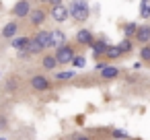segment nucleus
Wrapping results in <instances>:
<instances>
[{"instance_id":"f257e3e1","label":"nucleus","mask_w":150,"mask_h":140,"mask_svg":"<svg viewBox=\"0 0 150 140\" xmlns=\"http://www.w3.org/2000/svg\"><path fill=\"white\" fill-rule=\"evenodd\" d=\"M74 56H76L74 50H72L70 45H66V43H64V45H58V48H56V54H54V58H56L58 64H70Z\"/></svg>"},{"instance_id":"f03ea898","label":"nucleus","mask_w":150,"mask_h":140,"mask_svg":"<svg viewBox=\"0 0 150 140\" xmlns=\"http://www.w3.org/2000/svg\"><path fill=\"white\" fill-rule=\"evenodd\" d=\"M39 45H41V50H56V43L52 41V35H50V31H37V35L33 37Z\"/></svg>"},{"instance_id":"7ed1b4c3","label":"nucleus","mask_w":150,"mask_h":140,"mask_svg":"<svg viewBox=\"0 0 150 140\" xmlns=\"http://www.w3.org/2000/svg\"><path fill=\"white\" fill-rule=\"evenodd\" d=\"M31 89L33 91H47L50 87H52V80L47 78V76H41V74H35V76H31Z\"/></svg>"},{"instance_id":"20e7f679","label":"nucleus","mask_w":150,"mask_h":140,"mask_svg":"<svg viewBox=\"0 0 150 140\" xmlns=\"http://www.w3.org/2000/svg\"><path fill=\"white\" fill-rule=\"evenodd\" d=\"M29 13H31L29 0H19V2L13 6V15H15V17H27Z\"/></svg>"},{"instance_id":"39448f33","label":"nucleus","mask_w":150,"mask_h":140,"mask_svg":"<svg viewBox=\"0 0 150 140\" xmlns=\"http://www.w3.org/2000/svg\"><path fill=\"white\" fill-rule=\"evenodd\" d=\"M52 17H54L56 23H64L70 15H68V9H66V6L58 4V6H52Z\"/></svg>"},{"instance_id":"423d86ee","label":"nucleus","mask_w":150,"mask_h":140,"mask_svg":"<svg viewBox=\"0 0 150 140\" xmlns=\"http://www.w3.org/2000/svg\"><path fill=\"white\" fill-rule=\"evenodd\" d=\"M136 41H140L142 45H146V43H150V25H142V27H138V31H136Z\"/></svg>"},{"instance_id":"0eeeda50","label":"nucleus","mask_w":150,"mask_h":140,"mask_svg":"<svg viewBox=\"0 0 150 140\" xmlns=\"http://www.w3.org/2000/svg\"><path fill=\"white\" fill-rule=\"evenodd\" d=\"M99 72H101V78H105V80H113V78L119 76V68L117 66H109V64H105Z\"/></svg>"},{"instance_id":"6e6552de","label":"nucleus","mask_w":150,"mask_h":140,"mask_svg":"<svg viewBox=\"0 0 150 140\" xmlns=\"http://www.w3.org/2000/svg\"><path fill=\"white\" fill-rule=\"evenodd\" d=\"M68 15H70L74 21L82 23V21L88 19V6H86V9H72V11H68Z\"/></svg>"},{"instance_id":"1a4fd4ad","label":"nucleus","mask_w":150,"mask_h":140,"mask_svg":"<svg viewBox=\"0 0 150 140\" xmlns=\"http://www.w3.org/2000/svg\"><path fill=\"white\" fill-rule=\"evenodd\" d=\"M29 21H31V25L33 27H39V25H43V21H45V13L43 11H31L29 13Z\"/></svg>"},{"instance_id":"9d476101","label":"nucleus","mask_w":150,"mask_h":140,"mask_svg":"<svg viewBox=\"0 0 150 140\" xmlns=\"http://www.w3.org/2000/svg\"><path fill=\"white\" fill-rule=\"evenodd\" d=\"M76 41L82 43V45H91V43H93V33H91L88 29H80V31L76 33Z\"/></svg>"},{"instance_id":"9b49d317","label":"nucleus","mask_w":150,"mask_h":140,"mask_svg":"<svg viewBox=\"0 0 150 140\" xmlns=\"http://www.w3.org/2000/svg\"><path fill=\"white\" fill-rule=\"evenodd\" d=\"M17 31H19V25H17V21H11V23H6V25H4V29H2V35H4L6 39H13V37L17 35Z\"/></svg>"},{"instance_id":"f8f14e48","label":"nucleus","mask_w":150,"mask_h":140,"mask_svg":"<svg viewBox=\"0 0 150 140\" xmlns=\"http://www.w3.org/2000/svg\"><path fill=\"white\" fill-rule=\"evenodd\" d=\"M41 66H43L45 70H56V68H58V62H56L54 54H47V56H43V60H41Z\"/></svg>"},{"instance_id":"ddd939ff","label":"nucleus","mask_w":150,"mask_h":140,"mask_svg":"<svg viewBox=\"0 0 150 140\" xmlns=\"http://www.w3.org/2000/svg\"><path fill=\"white\" fill-rule=\"evenodd\" d=\"M50 35H52V41L56 43V48H58V45H64V41H66L64 31H50Z\"/></svg>"},{"instance_id":"4468645a","label":"nucleus","mask_w":150,"mask_h":140,"mask_svg":"<svg viewBox=\"0 0 150 140\" xmlns=\"http://www.w3.org/2000/svg\"><path fill=\"white\" fill-rule=\"evenodd\" d=\"M27 43H29V37H13V48L19 52H23L27 48Z\"/></svg>"},{"instance_id":"2eb2a0df","label":"nucleus","mask_w":150,"mask_h":140,"mask_svg":"<svg viewBox=\"0 0 150 140\" xmlns=\"http://www.w3.org/2000/svg\"><path fill=\"white\" fill-rule=\"evenodd\" d=\"M25 52H27L29 56H31V54H39V52H41V45L31 37V39H29V43H27V48H25Z\"/></svg>"},{"instance_id":"dca6fc26","label":"nucleus","mask_w":150,"mask_h":140,"mask_svg":"<svg viewBox=\"0 0 150 140\" xmlns=\"http://www.w3.org/2000/svg\"><path fill=\"white\" fill-rule=\"evenodd\" d=\"M140 17L150 19V0H142L140 2Z\"/></svg>"},{"instance_id":"f3484780","label":"nucleus","mask_w":150,"mask_h":140,"mask_svg":"<svg viewBox=\"0 0 150 140\" xmlns=\"http://www.w3.org/2000/svg\"><path fill=\"white\" fill-rule=\"evenodd\" d=\"M91 45H93V50H95V56H97V58H99V56H103V54H105V50H107V43H105L103 39H101V41H97V43L93 41Z\"/></svg>"},{"instance_id":"a211bd4d","label":"nucleus","mask_w":150,"mask_h":140,"mask_svg":"<svg viewBox=\"0 0 150 140\" xmlns=\"http://www.w3.org/2000/svg\"><path fill=\"white\" fill-rule=\"evenodd\" d=\"M103 56H107L109 60H115V58H119L121 56V52L117 50V45H107V50H105V54Z\"/></svg>"},{"instance_id":"6ab92c4d","label":"nucleus","mask_w":150,"mask_h":140,"mask_svg":"<svg viewBox=\"0 0 150 140\" xmlns=\"http://www.w3.org/2000/svg\"><path fill=\"white\" fill-rule=\"evenodd\" d=\"M136 31H138V25H136V23H127V25L123 27V33H125V39H129V37H134V35H136Z\"/></svg>"},{"instance_id":"aec40b11","label":"nucleus","mask_w":150,"mask_h":140,"mask_svg":"<svg viewBox=\"0 0 150 140\" xmlns=\"http://www.w3.org/2000/svg\"><path fill=\"white\" fill-rule=\"evenodd\" d=\"M74 78V70H64V72H56V80H72Z\"/></svg>"},{"instance_id":"412c9836","label":"nucleus","mask_w":150,"mask_h":140,"mask_svg":"<svg viewBox=\"0 0 150 140\" xmlns=\"http://www.w3.org/2000/svg\"><path fill=\"white\" fill-rule=\"evenodd\" d=\"M140 60L142 62H150V43H146V45L140 48Z\"/></svg>"},{"instance_id":"4be33fe9","label":"nucleus","mask_w":150,"mask_h":140,"mask_svg":"<svg viewBox=\"0 0 150 140\" xmlns=\"http://www.w3.org/2000/svg\"><path fill=\"white\" fill-rule=\"evenodd\" d=\"M117 50H119L121 54H125V52H129V50H132V41H129V39H121V41L117 43Z\"/></svg>"},{"instance_id":"5701e85b","label":"nucleus","mask_w":150,"mask_h":140,"mask_svg":"<svg viewBox=\"0 0 150 140\" xmlns=\"http://www.w3.org/2000/svg\"><path fill=\"white\" fill-rule=\"evenodd\" d=\"M84 64H86V58L84 56H74L72 62H70V66H74V68H82Z\"/></svg>"},{"instance_id":"b1692460","label":"nucleus","mask_w":150,"mask_h":140,"mask_svg":"<svg viewBox=\"0 0 150 140\" xmlns=\"http://www.w3.org/2000/svg\"><path fill=\"white\" fill-rule=\"evenodd\" d=\"M111 136H113L115 140H125V138H129V134H127L125 130H113Z\"/></svg>"},{"instance_id":"393cba45","label":"nucleus","mask_w":150,"mask_h":140,"mask_svg":"<svg viewBox=\"0 0 150 140\" xmlns=\"http://www.w3.org/2000/svg\"><path fill=\"white\" fill-rule=\"evenodd\" d=\"M86 6H88L86 0H72V4H70L68 11H72V9H86Z\"/></svg>"},{"instance_id":"a878e982","label":"nucleus","mask_w":150,"mask_h":140,"mask_svg":"<svg viewBox=\"0 0 150 140\" xmlns=\"http://www.w3.org/2000/svg\"><path fill=\"white\" fill-rule=\"evenodd\" d=\"M72 140H93V138L86 134H76V136H72Z\"/></svg>"},{"instance_id":"bb28decb","label":"nucleus","mask_w":150,"mask_h":140,"mask_svg":"<svg viewBox=\"0 0 150 140\" xmlns=\"http://www.w3.org/2000/svg\"><path fill=\"white\" fill-rule=\"evenodd\" d=\"M15 87H17V78H11V80H8V91H13Z\"/></svg>"},{"instance_id":"cd10ccee","label":"nucleus","mask_w":150,"mask_h":140,"mask_svg":"<svg viewBox=\"0 0 150 140\" xmlns=\"http://www.w3.org/2000/svg\"><path fill=\"white\" fill-rule=\"evenodd\" d=\"M45 2H50L52 6H58V4H62V0H45Z\"/></svg>"},{"instance_id":"c85d7f7f","label":"nucleus","mask_w":150,"mask_h":140,"mask_svg":"<svg viewBox=\"0 0 150 140\" xmlns=\"http://www.w3.org/2000/svg\"><path fill=\"white\" fill-rule=\"evenodd\" d=\"M2 126H6V122H4L2 117H0V128H2Z\"/></svg>"},{"instance_id":"c756f323","label":"nucleus","mask_w":150,"mask_h":140,"mask_svg":"<svg viewBox=\"0 0 150 140\" xmlns=\"http://www.w3.org/2000/svg\"><path fill=\"white\" fill-rule=\"evenodd\" d=\"M0 140H6V138H0Z\"/></svg>"},{"instance_id":"7c9ffc66","label":"nucleus","mask_w":150,"mask_h":140,"mask_svg":"<svg viewBox=\"0 0 150 140\" xmlns=\"http://www.w3.org/2000/svg\"><path fill=\"white\" fill-rule=\"evenodd\" d=\"M0 76H2V74H0Z\"/></svg>"}]
</instances>
